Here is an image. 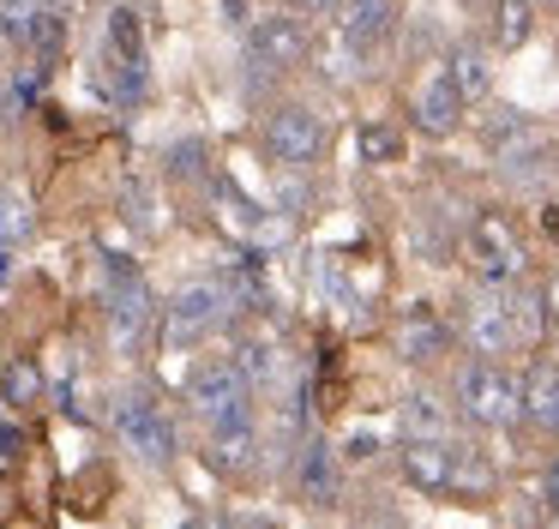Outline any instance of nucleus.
Segmentation results:
<instances>
[{"label": "nucleus", "mask_w": 559, "mask_h": 529, "mask_svg": "<svg viewBox=\"0 0 559 529\" xmlns=\"http://www.w3.org/2000/svg\"><path fill=\"white\" fill-rule=\"evenodd\" d=\"M103 84L121 108H139L151 91V60H145V24L133 7L109 12V43H103Z\"/></svg>", "instance_id": "f257e3e1"}, {"label": "nucleus", "mask_w": 559, "mask_h": 529, "mask_svg": "<svg viewBox=\"0 0 559 529\" xmlns=\"http://www.w3.org/2000/svg\"><path fill=\"white\" fill-rule=\"evenodd\" d=\"M451 391L475 427H518L523 421V379H511L499 361H469Z\"/></svg>", "instance_id": "f03ea898"}, {"label": "nucleus", "mask_w": 559, "mask_h": 529, "mask_svg": "<svg viewBox=\"0 0 559 529\" xmlns=\"http://www.w3.org/2000/svg\"><path fill=\"white\" fill-rule=\"evenodd\" d=\"M115 433L127 439V451H133L139 463H151V469L175 463V421L163 415V403L145 385H121V391H115Z\"/></svg>", "instance_id": "7ed1b4c3"}, {"label": "nucleus", "mask_w": 559, "mask_h": 529, "mask_svg": "<svg viewBox=\"0 0 559 529\" xmlns=\"http://www.w3.org/2000/svg\"><path fill=\"white\" fill-rule=\"evenodd\" d=\"M109 271H115V289H109V343L121 349V355H133V349H145L151 325H157V295H151L145 277H139L127 259H115V252H109Z\"/></svg>", "instance_id": "20e7f679"}, {"label": "nucleus", "mask_w": 559, "mask_h": 529, "mask_svg": "<svg viewBox=\"0 0 559 529\" xmlns=\"http://www.w3.org/2000/svg\"><path fill=\"white\" fill-rule=\"evenodd\" d=\"M463 259H469V271L481 277V283H518L523 277V247H518L511 216H499V211L469 216V228H463Z\"/></svg>", "instance_id": "39448f33"}, {"label": "nucleus", "mask_w": 559, "mask_h": 529, "mask_svg": "<svg viewBox=\"0 0 559 529\" xmlns=\"http://www.w3.org/2000/svg\"><path fill=\"white\" fill-rule=\"evenodd\" d=\"M229 313H235L229 283H187L181 295L169 301V313H163V343H169V349H193L199 337H211Z\"/></svg>", "instance_id": "423d86ee"}, {"label": "nucleus", "mask_w": 559, "mask_h": 529, "mask_svg": "<svg viewBox=\"0 0 559 529\" xmlns=\"http://www.w3.org/2000/svg\"><path fill=\"white\" fill-rule=\"evenodd\" d=\"M193 409L205 415V427L241 421V415H253V385L241 379L235 361H211V367L193 379Z\"/></svg>", "instance_id": "0eeeda50"}, {"label": "nucleus", "mask_w": 559, "mask_h": 529, "mask_svg": "<svg viewBox=\"0 0 559 529\" xmlns=\"http://www.w3.org/2000/svg\"><path fill=\"white\" fill-rule=\"evenodd\" d=\"M265 151L277 156V163H289V168H307L319 151H325V120H319L313 108H301V103L277 108V115L265 120Z\"/></svg>", "instance_id": "6e6552de"}, {"label": "nucleus", "mask_w": 559, "mask_h": 529, "mask_svg": "<svg viewBox=\"0 0 559 529\" xmlns=\"http://www.w3.org/2000/svg\"><path fill=\"white\" fill-rule=\"evenodd\" d=\"M463 343L475 349V361H499V355L518 349L511 319H506V301H499V283H487L481 295L463 301Z\"/></svg>", "instance_id": "1a4fd4ad"}, {"label": "nucleus", "mask_w": 559, "mask_h": 529, "mask_svg": "<svg viewBox=\"0 0 559 529\" xmlns=\"http://www.w3.org/2000/svg\"><path fill=\"white\" fill-rule=\"evenodd\" d=\"M295 493L307 505H337V451L319 433H307V445L295 451Z\"/></svg>", "instance_id": "9d476101"}, {"label": "nucleus", "mask_w": 559, "mask_h": 529, "mask_svg": "<svg viewBox=\"0 0 559 529\" xmlns=\"http://www.w3.org/2000/svg\"><path fill=\"white\" fill-rule=\"evenodd\" d=\"M403 475L421 493H457V445H403Z\"/></svg>", "instance_id": "9b49d317"}, {"label": "nucleus", "mask_w": 559, "mask_h": 529, "mask_svg": "<svg viewBox=\"0 0 559 529\" xmlns=\"http://www.w3.org/2000/svg\"><path fill=\"white\" fill-rule=\"evenodd\" d=\"M301 55H307V24L301 19H265V24H253V67L283 72V67H295Z\"/></svg>", "instance_id": "f8f14e48"}, {"label": "nucleus", "mask_w": 559, "mask_h": 529, "mask_svg": "<svg viewBox=\"0 0 559 529\" xmlns=\"http://www.w3.org/2000/svg\"><path fill=\"white\" fill-rule=\"evenodd\" d=\"M523 415L542 433H559V361L554 355L530 361V373H523Z\"/></svg>", "instance_id": "ddd939ff"}, {"label": "nucleus", "mask_w": 559, "mask_h": 529, "mask_svg": "<svg viewBox=\"0 0 559 529\" xmlns=\"http://www.w3.org/2000/svg\"><path fill=\"white\" fill-rule=\"evenodd\" d=\"M409 108H415V127L433 132V139H445V132L463 120V96L451 91L445 72H433V79H427L421 91H415V103H409Z\"/></svg>", "instance_id": "4468645a"}, {"label": "nucleus", "mask_w": 559, "mask_h": 529, "mask_svg": "<svg viewBox=\"0 0 559 529\" xmlns=\"http://www.w3.org/2000/svg\"><path fill=\"white\" fill-rule=\"evenodd\" d=\"M439 72L451 79V91H457L463 103H481V96L493 91V60H487V48H469V43L451 48L445 67H439Z\"/></svg>", "instance_id": "2eb2a0df"}, {"label": "nucleus", "mask_w": 559, "mask_h": 529, "mask_svg": "<svg viewBox=\"0 0 559 529\" xmlns=\"http://www.w3.org/2000/svg\"><path fill=\"white\" fill-rule=\"evenodd\" d=\"M451 343V331L433 319V313H409V319L397 325V355L415 361V367H427V361H439Z\"/></svg>", "instance_id": "dca6fc26"}, {"label": "nucleus", "mask_w": 559, "mask_h": 529, "mask_svg": "<svg viewBox=\"0 0 559 529\" xmlns=\"http://www.w3.org/2000/svg\"><path fill=\"white\" fill-rule=\"evenodd\" d=\"M403 427H409V439H421V445H451V415H445V403H439L433 391L403 397Z\"/></svg>", "instance_id": "f3484780"}, {"label": "nucleus", "mask_w": 559, "mask_h": 529, "mask_svg": "<svg viewBox=\"0 0 559 529\" xmlns=\"http://www.w3.org/2000/svg\"><path fill=\"white\" fill-rule=\"evenodd\" d=\"M391 24H397V0H349L343 7V36L355 48H373Z\"/></svg>", "instance_id": "a211bd4d"}, {"label": "nucleus", "mask_w": 559, "mask_h": 529, "mask_svg": "<svg viewBox=\"0 0 559 529\" xmlns=\"http://www.w3.org/2000/svg\"><path fill=\"white\" fill-rule=\"evenodd\" d=\"M253 451H259V427H253V415L211 427V457H217L223 469H247V463H253Z\"/></svg>", "instance_id": "6ab92c4d"}, {"label": "nucleus", "mask_w": 559, "mask_h": 529, "mask_svg": "<svg viewBox=\"0 0 559 529\" xmlns=\"http://www.w3.org/2000/svg\"><path fill=\"white\" fill-rule=\"evenodd\" d=\"M0 397L13 409H31L43 397V367L31 355H19V361H7V373H0Z\"/></svg>", "instance_id": "aec40b11"}, {"label": "nucleus", "mask_w": 559, "mask_h": 529, "mask_svg": "<svg viewBox=\"0 0 559 529\" xmlns=\"http://www.w3.org/2000/svg\"><path fill=\"white\" fill-rule=\"evenodd\" d=\"M530 31H535V7H530V0H499L493 43L499 48H523V43H530Z\"/></svg>", "instance_id": "412c9836"}, {"label": "nucleus", "mask_w": 559, "mask_h": 529, "mask_svg": "<svg viewBox=\"0 0 559 529\" xmlns=\"http://www.w3.org/2000/svg\"><path fill=\"white\" fill-rule=\"evenodd\" d=\"M31 235V199L13 187H0V252H13Z\"/></svg>", "instance_id": "4be33fe9"}, {"label": "nucleus", "mask_w": 559, "mask_h": 529, "mask_svg": "<svg viewBox=\"0 0 559 529\" xmlns=\"http://www.w3.org/2000/svg\"><path fill=\"white\" fill-rule=\"evenodd\" d=\"M235 367H241V379L253 385V391H271V385H277V349L271 343H241Z\"/></svg>", "instance_id": "5701e85b"}, {"label": "nucleus", "mask_w": 559, "mask_h": 529, "mask_svg": "<svg viewBox=\"0 0 559 529\" xmlns=\"http://www.w3.org/2000/svg\"><path fill=\"white\" fill-rule=\"evenodd\" d=\"M361 151L373 156V163H391V156H397V132L391 127H361Z\"/></svg>", "instance_id": "b1692460"}, {"label": "nucleus", "mask_w": 559, "mask_h": 529, "mask_svg": "<svg viewBox=\"0 0 559 529\" xmlns=\"http://www.w3.org/2000/svg\"><path fill=\"white\" fill-rule=\"evenodd\" d=\"M379 451H385V433L355 427V439H349V457H355V463H367V457H379Z\"/></svg>", "instance_id": "393cba45"}, {"label": "nucleus", "mask_w": 559, "mask_h": 529, "mask_svg": "<svg viewBox=\"0 0 559 529\" xmlns=\"http://www.w3.org/2000/svg\"><path fill=\"white\" fill-rule=\"evenodd\" d=\"M169 168H181V175H193V168H199V144H175Z\"/></svg>", "instance_id": "a878e982"}, {"label": "nucleus", "mask_w": 559, "mask_h": 529, "mask_svg": "<svg viewBox=\"0 0 559 529\" xmlns=\"http://www.w3.org/2000/svg\"><path fill=\"white\" fill-rule=\"evenodd\" d=\"M542 499H547V512L559 517V457H554V469H547V481H542Z\"/></svg>", "instance_id": "bb28decb"}, {"label": "nucleus", "mask_w": 559, "mask_h": 529, "mask_svg": "<svg viewBox=\"0 0 559 529\" xmlns=\"http://www.w3.org/2000/svg\"><path fill=\"white\" fill-rule=\"evenodd\" d=\"M355 529H403V524H397V517H391V512H373V517H361V524H355Z\"/></svg>", "instance_id": "cd10ccee"}, {"label": "nucleus", "mask_w": 559, "mask_h": 529, "mask_svg": "<svg viewBox=\"0 0 559 529\" xmlns=\"http://www.w3.org/2000/svg\"><path fill=\"white\" fill-rule=\"evenodd\" d=\"M19 445H25V439L13 433V421H0V451H19Z\"/></svg>", "instance_id": "c85d7f7f"}, {"label": "nucleus", "mask_w": 559, "mask_h": 529, "mask_svg": "<svg viewBox=\"0 0 559 529\" xmlns=\"http://www.w3.org/2000/svg\"><path fill=\"white\" fill-rule=\"evenodd\" d=\"M235 529H277L271 517H235Z\"/></svg>", "instance_id": "c756f323"}, {"label": "nucleus", "mask_w": 559, "mask_h": 529, "mask_svg": "<svg viewBox=\"0 0 559 529\" xmlns=\"http://www.w3.org/2000/svg\"><path fill=\"white\" fill-rule=\"evenodd\" d=\"M547 235H559V211H547Z\"/></svg>", "instance_id": "7c9ffc66"}, {"label": "nucleus", "mask_w": 559, "mask_h": 529, "mask_svg": "<svg viewBox=\"0 0 559 529\" xmlns=\"http://www.w3.org/2000/svg\"><path fill=\"white\" fill-rule=\"evenodd\" d=\"M301 7H337V0H301Z\"/></svg>", "instance_id": "2f4dec72"}, {"label": "nucleus", "mask_w": 559, "mask_h": 529, "mask_svg": "<svg viewBox=\"0 0 559 529\" xmlns=\"http://www.w3.org/2000/svg\"><path fill=\"white\" fill-rule=\"evenodd\" d=\"M199 529H235V524H199Z\"/></svg>", "instance_id": "473e14b6"}, {"label": "nucleus", "mask_w": 559, "mask_h": 529, "mask_svg": "<svg viewBox=\"0 0 559 529\" xmlns=\"http://www.w3.org/2000/svg\"><path fill=\"white\" fill-rule=\"evenodd\" d=\"M530 7H559V0H530Z\"/></svg>", "instance_id": "72a5a7b5"}, {"label": "nucleus", "mask_w": 559, "mask_h": 529, "mask_svg": "<svg viewBox=\"0 0 559 529\" xmlns=\"http://www.w3.org/2000/svg\"><path fill=\"white\" fill-rule=\"evenodd\" d=\"M0 277H7V252H0Z\"/></svg>", "instance_id": "f704fd0d"}]
</instances>
